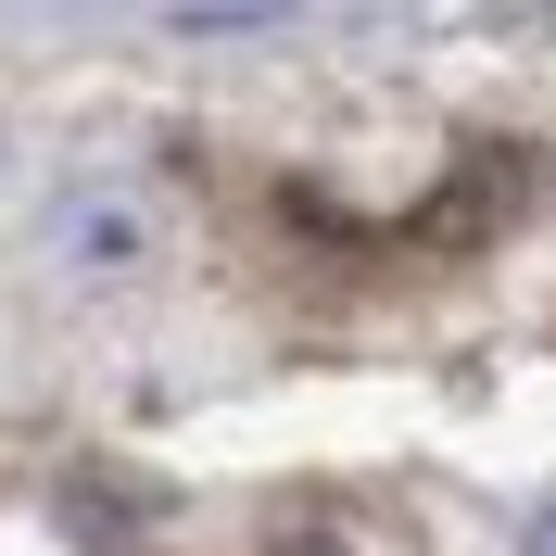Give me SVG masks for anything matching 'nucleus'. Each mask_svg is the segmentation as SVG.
I'll return each instance as SVG.
<instances>
[{"instance_id":"1","label":"nucleus","mask_w":556,"mask_h":556,"mask_svg":"<svg viewBox=\"0 0 556 556\" xmlns=\"http://www.w3.org/2000/svg\"><path fill=\"white\" fill-rule=\"evenodd\" d=\"M531 556H556V506H544V519H531Z\"/></svg>"}]
</instances>
